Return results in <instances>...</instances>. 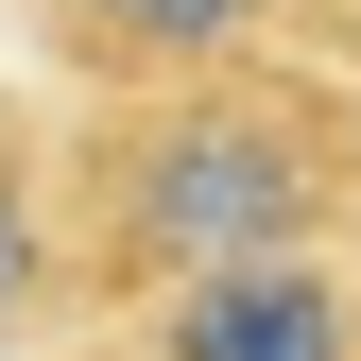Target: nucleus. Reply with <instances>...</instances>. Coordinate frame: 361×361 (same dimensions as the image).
<instances>
[{"label": "nucleus", "instance_id": "1", "mask_svg": "<svg viewBox=\"0 0 361 361\" xmlns=\"http://www.w3.org/2000/svg\"><path fill=\"white\" fill-rule=\"evenodd\" d=\"M361 241V104L327 69H190L138 86L86 155V276L121 310L207 293V276H276V258Z\"/></svg>", "mask_w": 361, "mask_h": 361}, {"label": "nucleus", "instance_id": "2", "mask_svg": "<svg viewBox=\"0 0 361 361\" xmlns=\"http://www.w3.org/2000/svg\"><path fill=\"white\" fill-rule=\"evenodd\" d=\"M138 361H361V276L276 258V276H207L138 310Z\"/></svg>", "mask_w": 361, "mask_h": 361}, {"label": "nucleus", "instance_id": "3", "mask_svg": "<svg viewBox=\"0 0 361 361\" xmlns=\"http://www.w3.org/2000/svg\"><path fill=\"white\" fill-rule=\"evenodd\" d=\"M293 0H69V52L121 69V86H190V69H258Z\"/></svg>", "mask_w": 361, "mask_h": 361}, {"label": "nucleus", "instance_id": "4", "mask_svg": "<svg viewBox=\"0 0 361 361\" xmlns=\"http://www.w3.org/2000/svg\"><path fill=\"white\" fill-rule=\"evenodd\" d=\"M35 293H52V207H35V172L0 155V327H35Z\"/></svg>", "mask_w": 361, "mask_h": 361}]
</instances>
